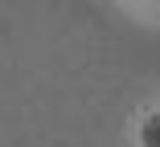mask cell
I'll list each match as a JSON object with an SVG mask.
<instances>
[]
</instances>
